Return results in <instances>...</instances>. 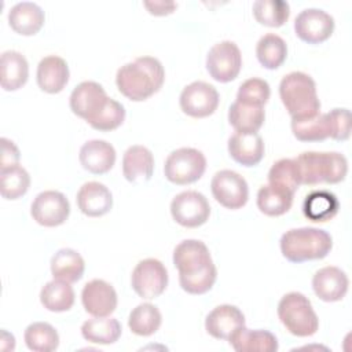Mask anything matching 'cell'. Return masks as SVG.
Returning a JSON list of instances; mask_svg holds the SVG:
<instances>
[{"label": "cell", "instance_id": "6da1fadb", "mask_svg": "<svg viewBox=\"0 0 352 352\" xmlns=\"http://www.w3.org/2000/svg\"><path fill=\"white\" fill-rule=\"evenodd\" d=\"M173 264L179 271L182 289L190 294H204L216 282L217 270L202 241H182L173 250Z\"/></svg>", "mask_w": 352, "mask_h": 352}, {"label": "cell", "instance_id": "7a4b0ae2", "mask_svg": "<svg viewBox=\"0 0 352 352\" xmlns=\"http://www.w3.org/2000/svg\"><path fill=\"white\" fill-rule=\"evenodd\" d=\"M165 80L162 63L153 56H139L122 65L116 74L118 91L133 102H142L158 92Z\"/></svg>", "mask_w": 352, "mask_h": 352}, {"label": "cell", "instance_id": "3957f363", "mask_svg": "<svg viewBox=\"0 0 352 352\" xmlns=\"http://www.w3.org/2000/svg\"><path fill=\"white\" fill-rule=\"evenodd\" d=\"M333 246L329 232L320 228L302 227L286 231L280 238V252L290 263L324 258Z\"/></svg>", "mask_w": 352, "mask_h": 352}, {"label": "cell", "instance_id": "277c9868", "mask_svg": "<svg viewBox=\"0 0 352 352\" xmlns=\"http://www.w3.org/2000/svg\"><path fill=\"white\" fill-rule=\"evenodd\" d=\"M301 184H336L345 179L348 172L346 158L336 151H305L294 158Z\"/></svg>", "mask_w": 352, "mask_h": 352}, {"label": "cell", "instance_id": "5b68a950", "mask_svg": "<svg viewBox=\"0 0 352 352\" xmlns=\"http://www.w3.org/2000/svg\"><path fill=\"white\" fill-rule=\"evenodd\" d=\"M279 96L292 118L315 116L320 110L316 84L307 73L292 72L286 74L279 84Z\"/></svg>", "mask_w": 352, "mask_h": 352}, {"label": "cell", "instance_id": "8992f818", "mask_svg": "<svg viewBox=\"0 0 352 352\" xmlns=\"http://www.w3.org/2000/svg\"><path fill=\"white\" fill-rule=\"evenodd\" d=\"M278 316L286 330L296 337L314 336L319 327V319L311 301L298 292H290L280 298Z\"/></svg>", "mask_w": 352, "mask_h": 352}, {"label": "cell", "instance_id": "52a82bcc", "mask_svg": "<svg viewBox=\"0 0 352 352\" xmlns=\"http://www.w3.org/2000/svg\"><path fill=\"white\" fill-rule=\"evenodd\" d=\"M206 169V158L202 151L192 147L173 150L165 160V177L177 186L191 184L202 177Z\"/></svg>", "mask_w": 352, "mask_h": 352}, {"label": "cell", "instance_id": "ba28073f", "mask_svg": "<svg viewBox=\"0 0 352 352\" xmlns=\"http://www.w3.org/2000/svg\"><path fill=\"white\" fill-rule=\"evenodd\" d=\"M131 285L139 297L153 300L165 292L168 286V271L160 260L144 258L133 268Z\"/></svg>", "mask_w": 352, "mask_h": 352}, {"label": "cell", "instance_id": "9c48e42d", "mask_svg": "<svg viewBox=\"0 0 352 352\" xmlns=\"http://www.w3.org/2000/svg\"><path fill=\"white\" fill-rule=\"evenodd\" d=\"M242 67V55L234 41L214 44L206 55V69L210 77L219 82H230L236 78Z\"/></svg>", "mask_w": 352, "mask_h": 352}, {"label": "cell", "instance_id": "30bf717a", "mask_svg": "<svg viewBox=\"0 0 352 352\" xmlns=\"http://www.w3.org/2000/svg\"><path fill=\"white\" fill-rule=\"evenodd\" d=\"M173 220L187 228H195L206 223L210 214V205L204 194L188 190L177 194L170 202Z\"/></svg>", "mask_w": 352, "mask_h": 352}, {"label": "cell", "instance_id": "8fae6325", "mask_svg": "<svg viewBox=\"0 0 352 352\" xmlns=\"http://www.w3.org/2000/svg\"><path fill=\"white\" fill-rule=\"evenodd\" d=\"M210 190L214 199L227 209H239L249 198L246 180L239 173L230 169L214 173L210 182Z\"/></svg>", "mask_w": 352, "mask_h": 352}, {"label": "cell", "instance_id": "7c38bea8", "mask_svg": "<svg viewBox=\"0 0 352 352\" xmlns=\"http://www.w3.org/2000/svg\"><path fill=\"white\" fill-rule=\"evenodd\" d=\"M219 99V92L212 84L194 81L183 88L179 102L183 113L194 118H204L214 113Z\"/></svg>", "mask_w": 352, "mask_h": 352}, {"label": "cell", "instance_id": "4fadbf2b", "mask_svg": "<svg viewBox=\"0 0 352 352\" xmlns=\"http://www.w3.org/2000/svg\"><path fill=\"white\" fill-rule=\"evenodd\" d=\"M30 214L40 226L56 227L67 220L70 214V204L62 192L47 190L33 199Z\"/></svg>", "mask_w": 352, "mask_h": 352}, {"label": "cell", "instance_id": "5bb4252c", "mask_svg": "<svg viewBox=\"0 0 352 352\" xmlns=\"http://www.w3.org/2000/svg\"><path fill=\"white\" fill-rule=\"evenodd\" d=\"M334 30V19L319 8H305L294 19V32L308 44L326 41Z\"/></svg>", "mask_w": 352, "mask_h": 352}, {"label": "cell", "instance_id": "9a60e30c", "mask_svg": "<svg viewBox=\"0 0 352 352\" xmlns=\"http://www.w3.org/2000/svg\"><path fill=\"white\" fill-rule=\"evenodd\" d=\"M107 99L109 96L100 84L95 81H82L73 89L69 103L76 116L89 122L99 114Z\"/></svg>", "mask_w": 352, "mask_h": 352}, {"label": "cell", "instance_id": "2e32d148", "mask_svg": "<svg viewBox=\"0 0 352 352\" xmlns=\"http://www.w3.org/2000/svg\"><path fill=\"white\" fill-rule=\"evenodd\" d=\"M81 301L84 309L92 316H109L117 308V293L109 282L92 279L84 285Z\"/></svg>", "mask_w": 352, "mask_h": 352}, {"label": "cell", "instance_id": "e0dca14e", "mask_svg": "<svg viewBox=\"0 0 352 352\" xmlns=\"http://www.w3.org/2000/svg\"><path fill=\"white\" fill-rule=\"evenodd\" d=\"M349 280L346 274L334 265H327L315 272L312 278V289L315 294L326 302L340 301L348 292Z\"/></svg>", "mask_w": 352, "mask_h": 352}, {"label": "cell", "instance_id": "ac0fdd59", "mask_svg": "<svg viewBox=\"0 0 352 352\" xmlns=\"http://www.w3.org/2000/svg\"><path fill=\"white\" fill-rule=\"evenodd\" d=\"M245 326V316L242 311L230 304H223L213 308L206 319L205 329L206 331L217 340H230L231 336Z\"/></svg>", "mask_w": 352, "mask_h": 352}, {"label": "cell", "instance_id": "d6986e66", "mask_svg": "<svg viewBox=\"0 0 352 352\" xmlns=\"http://www.w3.org/2000/svg\"><path fill=\"white\" fill-rule=\"evenodd\" d=\"M80 164L82 168L94 175H103L109 172L116 162V150L106 140H88L80 148Z\"/></svg>", "mask_w": 352, "mask_h": 352}, {"label": "cell", "instance_id": "ffe728a7", "mask_svg": "<svg viewBox=\"0 0 352 352\" xmlns=\"http://www.w3.org/2000/svg\"><path fill=\"white\" fill-rule=\"evenodd\" d=\"M78 209L89 217H99L110 212L113 195L110 190L99 182L84 183L77 192Z\"/></svg>", "mask_w": 352, "mask_h": 352}, {"label": "cell", "instance_id": "44dd1931", "mask_svg": "<svg viewBox=\"0 0 352 352\" xmlns=\"http://www.w3.org/2000/svg\"><path fill=\"white\" fill-rule=\"evenodd\" d=\"M154 170L153 153L140 144H135L126 148L122 157V175L135 184L144 183L151 179Z\"/></svg>", "mask_w": 352, "mask_h": 352}, {"label": "cell", "instance_id": "7402d4cb", "mask_svg": "<svg viewBox=\"0 0 352 352\" xmlns=\"http://www.w3.org/2000/svg\"><path fill=\"white\" fill-rule=\"evenodd\" d=\"M228 153L235 162L243 166H254L264 157V142L257 132H235L228 139Z\"/></svg>", "mask_w": 352, "mask_h": 352}, {"label": "cell", "instance_id": "603a6c76", "mask_svg": "<svg viewBox=\"0 0 352 352\" xmlns=\"http://www.w3.org/2000/svg\"><path fill=\"white\" fill-rule=\"evenodd\" d=\"M37 84L48 94L60 92L69 81V66L58 55L44 56L37 66Z\"/></svg>", "mask_w": 352, "mask_h": 352}, {"label": "cell", "instance_id": "cb8c5ba5", "mask_svg": "<svg viewBox=\"0 0 352 352\" xmlns=\"http://www.w3.org/2000/svg\"><path fill=\"white\" fill-rule=\"evenodd\" d=\"M45 15L40 6L32 1H21L11 7L8 12V23L14 32L22 36L36 34L43 23Z\"/></svg>", "mask_w": 352, "mask_h": 352}, {"label": "cell", "instance_id": "d4e9b609", "mask_svg": "<svg viewBox=\"0 0 352 352\" xmlns=\"http://www.w3.org/2000/svg\"><path fill=\"white\" fill-rule=\"evenodd\" d=\"M0 84L4 91H16L26 84L29 63L26 58L14 50L4 51L0 58Z\"/></svg>", "mask_w": 352, "mask_h": 352}, {"label": "cell", "instance_id": "484cf974", "mask_svg": "<svg viewBox=\"0 0 352 352\" xmlns=\"http://www.w3.org/2000/svg\"><path fill=\"white\" fill-rule=\"evenodd\" d=\"M236 352H275L276 337L267 330H250L245 326L236 330L228 340Z\"/></svg>", "mask_w": 352, "mask_h": 352}, {"label": "cell", "instance_id": "4316f807", "mask_svg": "<svg viewBox=\"0 0 352 352\" xmlns=\"http://www.w3.org/2000/svg\"><path fill=\"white\" fill-rule=\"evenodd\" d=\"M84 270V258L74 249L63 248L51 258V274L54 279L74 283L82 278Z\"/></svg>", "mask_w": 352, "mask_h": 352}, {"label": "cell", "instance_id": "83f0119b", "mask_svg": "<svg viewBox=\"0 0 352 352\" xmlns=\"http://www.w3.org/2000/svg\"><path fill=\"white\" fill-rule=\"evenodd\" d=\"M340 208L337 197L327 190H316L309 192L302 204V212L307 219L315 223L331 220Z\"/></svg>", "mask_w": 352, "mask_h": 352}, {"label": "cell", "instance_id": "f1b7e54d", "mask_svg": "<svg viewBox=\"0 0 352 352\" xmlns=\"http://www.w3.org/2000/svg\"><path fill=\"white\" fill-rule=\"evenodd\" d=\"M121 324L116 318L95 316L88 319L81 326L82 337L92 344L109 345L118 341L121 336Z\"/></svg>", "mask_w": 352, "mask_h": 352}, {"label": "cell", "instance_id": "f546056e", "mask_svg": "<svg viewBox=\"0 0 352 352\" xmlns=\"http://www.w3.org/2000/svg\"><path fill=\"white\" fill-rule=\"evenodd\" d=\"M265 118L263 106L248 104L235 100L228 109V121L236 132H257Z\"/></svg>", "mask_w": 352, "mask_h": 352}, {"label": "cell", "instance_id": "4dcf8cb0", "mask_svg": "<svg viewBox=\"0 0 352 352\" xmlns=\"http://www.w3.org/2000/svg\"><path fill=\"white\" fill-rule=\"evenodd\" d=\"M40 301L43 307L51 312H65L74 304V290L70 283L54 279L43 286Z\"/></svg>", "mask_w": 352, "mask_h": 352}, {"label": "cell", "instance_id": "1f68e13d", "mask_svg": "<svg viewBox=\"0 0 352 352\" xmlns=\"http://www.w3.org/2000/svg\"><path fill=\"white\" fill-rule=\"evenodd\" d=\"M256 56L263 67L270 70L278 69L286 60L287 45L280 36L267 33L256 45Z\"/></svg>", "mask_w": 352, "mask_h": 352}, {"label": "cell", "instance_id": "d6a6232c", "mask_svg": "<svg viewBox=\"0 0 352 352\" xmlns=\"http://www.w3.org/2000/svg\"><path fill=\"white\" fill-rule=\"evenodd\" d=\"M292 131L294 138L300 142H322L330 136L326 113L292 118Z\"/></svg>", "mask_w": 352, "mask_h": 352}, {"label": "cell", "instance_id": "836d02e7", "mask_svg": "<svg viewBox=\"0 0 352 352\" xmlns=\"http://www.w3.org/2000/svg\"><path fill=\"white\" fill-rule=\"evenodd\" d=\"M293 197V192L267 184L257 192V206L267 216H280L292 208Z\"/></svg>", "mask_w": 352, "mask_h": 352}, {"label": "cell", "instance_id": "e575fe53", "mask_svg": "<svg viewBox=\"0 0 352 352\" xmlns=\"http://www.w3.org/2000/svg\"><path fill=\"white\" fill-rule=\"evenodd\" d=\"M161 322L162 316L160 309L150 302H143L133 308L129 314L128 326L133 334L148 337L160 329Z\"/></svg>", "mask_w": 352, "mask_h": 352}, {"label": "cell", "instance_id": "d590c367", "mask_svg": "<svg viewBox=\"0 0 352 352\" xmlns=\"http://www.w3.org/2000/svg\"><path fill=\"white\" fill-rule=\"evenodd\" d=\"M25 344L34 352H51L59 345V334L54 326L45 322H34L29 324L23 334Z\"/></svg>", "mask_w": 352, "mask_h": 352}, {"label": "cell", "instance_id": "8d00e7d4", "mask_svg": "<svg viewBox=\"0 0 352 352\" xmlns=\"http://www.w3.org/2000/svg\"><path fill=\"white\" fill-rule=\"evenodd\" d=\"M253 15L261 25L279 28L289 19L290 7L283 0H257L253 3Z\"/></svg>", "mask_w": 352, "mask_h": 352}, {"label": "cell", "instance_id": "74e56055", "mask_svg": "<svg viewBox=\"0 0 352 352\" xmlns=\"http://www.w3.org/2000/svg\"><path fill=\"white\" fill-rule=\"evenodd\" d=\"M0 191L6 199H18L25 195L30 187V176L19 164L0 169Z\"/></svg>", "mask_w": 352, "mask_h": 352}, {"label": "cell", "instance_id": "f35d334b", "mask_svg": "<svg viewBox=\"0 0 352 352\" xmlns=\"http://www.w3.org/2000/svg\"><path fill=\"white\" fill-rule=\"evenodd\" d=\"M268 182L271 186L283 188L294 194L298 186H301L294 158H282L276 161L268 172Z\"/></svg>", "mask_w": 352, "mask_h": 352}, {"label": "cell", "instance_id": "ab89813d", "mask_svg": "<svg viewBox=\"0 0 352 352\" xmlns=\"http://www.w3.org/2000/svg\"><path fill=\"white\" fill-rule=\"evenodd\" d=\"M124 120H125L124 106L120 102L109 98L106 104L103 106V109L99 111V114L88 124L94 129L107 132V131H113V129L118 128L124 122Z\"/></svg>", "mask_w": 352, "mask_h": 352}, {"label": "cell", "instance_id": "60d3db41", "mask_svg": "<svg viewBox=\"0 0 352 352\" xmlns=\"http://www.w3.org/2000/svg\"><path fill=\"white\" fill-rule=\"evenodd\" d=\"M271 95L270 85L265 80L253 77L246 81H243L239 85V89L236 92V100L254 106H263L268 102Z\"/></svg>", "mask_w": 352, "mask_h": 352}, {"label": "cell", "instance_id": "b9f144b4", "mask_svg": "<svg viewBox=\"0 0 352 352\" xmlns=\"http://www.w3.org/2000/svg\"><path fill=\"white\" fill-rule=\"evenodd\" d=\"M330 136L334 140H346L351 135V113L348 109H333L326 113Z\"/></svg>", "mask_w": 352, "mask_h": 352}, {"label": "cell", "instance_id": "7bdbcfd3", "mask_svg": "<svg viewBox=\"0 0 352 352\" xmlns=\"http://www.w3.org/2000/svg\"><path fill=\"white\" fill-rule=\"evenodd\" d=\"M1 161H0V169H6V168H11L14 165L19 164V150L18 147L14 144V142H11L7 138H1Z\"/></svg>", "mask_w": 352, "mask_h": 352}, {"label": "cell", "instance_id": "ee69618b", "mask_svg": "<svg viewBox=\"0 0 352 352\" xmlns=\"http://www.w3.org/2000/svg\"><path fill=\"white\" fill-rule=\"evenodd\" d=\"M144 7L153 15H168L176 8L173 1H144Z\"/></svg>", "mask_w": 352, "mask_h": 352}]
</instances>
